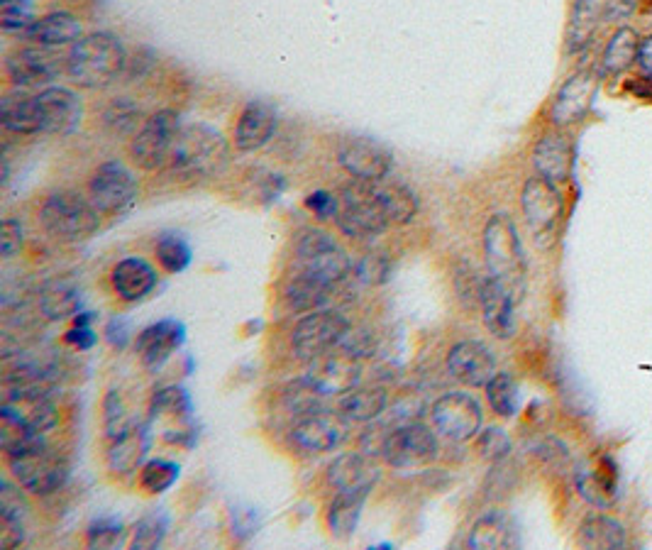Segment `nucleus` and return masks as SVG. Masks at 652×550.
<instances>
[{
	"label": "nucleus",
	"instance_id": "obj_58",
	"mask_svg": "<svg viewBox=\"0 0 652 550\" xmlns=\"http://www.w3.org/2000/svg\"><path fill=\"white\" fill-rule=\"evenodd\" d=\"M455 286L460 291V299L467 306H479V294H482V279L474 277L472 269H464V272H457Z\"/></svg>",
	"mask_w": 652,
	"mask_h": 550
},
{
	"label": "nucleus",
	"instance_id": "obj_2",
	"mask_svg": "<svg viewBox=\"0 0 652 550\" xmlns=\"http://www.w3.org/2000/svg\"><path fill=\"white\" fill-rule=\"evenodd\" d=\"M230 147L223 132L208 123L184 125L169 159V172L181 179H206L228 167Z\"/></svg>",
	"mask_w": 652,
	"mask_h": 550
},
{
	"label": "nucleus",
	"instance_id": "obj_8",
	"mask_svg": "<svg viewBox=\"0 0 652 550\" xmlns=\"http://www.w3.org/2000/svg\"><path fill=\"white\" fill-rule=\"evenodd\" d=\"M181 115L176 110L164 108L142 123L137 135L130 142V157L145 172H157L169 164L176 140H179Z\"/></svg>",
	"mask_w": 652,
	"mask_h": 550
},
{
	"label": "nucleus",
	"instance_id": "obj_42",
	"mask_svg": "<svg viewBox=\"0 0 652 550\" xmlns=\"http://www.w3.org/2000/svg\"><path fill=\"white\" fill-rule=\"evenodd\" d=\"M154 255H157L159 267L169 274L186 272L193 260L191 245L179 233H164L154 245Z\"/></svg>",
	"mask_w": 652,
	"mask_h": 550
},
{
	"label": "nucleus",
	"instance_id": "obj_22",
	"mask_svg": "<svg viewBox=\"0 0 652 550\" xmlns=\"http://www.w3.org/2000/svg\"><path fill=\"white\" fill-rule=\"evenodd\" d=\"M325 396L345 394L347 389L357 387L359 382V357L345 348L330 350L328 355L311 362V372L306 374Z\"/></svg>",
	"mask_w": 652,
	"mask_h": 550
},
{
	"label": "nucleus",
	"instance_id": "obj_39",
	"mask_svg": "<svg viewBox=\"0 0 652 550\" xmlns=\"http://www.w3.org/2000/svg\"><path fill=\"white\" fill-rule=\"evenodd\" d=\"M377 189L391 225H406L416 218L418 206H421L416 191L408 189L406 184H384V181L377 184Z\"/></svg>",
	"mask_w": 652,
	"mask_h": 550
},
{
	"label": "nucleus",
	"instance_id": "obj_12",
	"mask_svg": "<svg viewBox=\"0 0 652 550\" xmlns=\"http://www.w3.org/2000/svg\"><path fill=\"white\" fill-rule=\"evenodd\" d=\"M337 164L355 181L381 184L394 169V154L374 137L347 135L337 142Z\"/></svg>",
	"mask_w": 652,
	"mask_h": 550
},
{
	"label": "nucleus",
	"instance_id": "obj_49",
	"mask_svg": "<svg viewBox=\"0 0 652 550\" xmlns=\"http://www.w3.org/2000/svg\"><path fill=\"white\" fill-rule=\"evenodd\" d=\"M323 396L325 394L320 392V389L311 382V379L303 377V379H298V382L291 384L289 389H286L284 401H286V406L291 409V414L303 416V414H308V411H316L318 401L323 399Z\"/></svg>",
	"mask_w": 652,
	"mask_h": 550
},
{
	"label": "nucleus",
	"instance_id": "obj_21",
	"mask_svg": "<svg viewBox=\"0 0 652 550\" xmlns=\"http://www.w3.org/2000/svg\"><path fill=\"white\" fill-rule=\"evenodd\" d=\"M447 372L467 387H486L496 374V357L479 340H462L447 352Z\"/></svg>",
	"mask_w": 652,
	"mask_h": 550
},
{
	"label": "nucleus",
	"instance_id": "obj_52",
	"mask_svg": "<svg viewBox=\"0 0 652 550\" xmlns=\"http://www.w3.org/2000/svg\"><path fill=\"white\" fill-rule=\"evenodd\" d=\"M98 318V313L81 311L79 316H74V328L64 335V340L69 345H74L76 350H91L98 343V335L93 333V321Z\"/></svg>",
	"mask_w": 652,
	"mask_h": 550
},
{
	"label": "nucleus",
	"instance_id": "obj_53",
	"mask_svg": "<svg viewBox=\"0 0 652 550\" xmlns=\"http://www.w3.org/2000/svg\"><path fill=\"white\" fill-rule=\"evenodd\" d=\"M103 409H106V428H108V438L110 440H113L115 436H120L125 428H130L132 423H135V421H127L125 401H123V396L118 394V389L108 392Z\"/></svg>",
	"mask_w": 652,
	"mask_h": 550
},
{
	"label": "nucleus",
	"instance_id": "obj_57",
	"mask_svg": "<svg viewBox=\"0 0 652 550\" xmlns=\"http://www.w3.org/2000/svg\"><path fill=\"white\" fill-rule=\"evenodd\" d=\"M306 208L313 211L320 220H335L337 196L330 191H313L306 196Z\"/></svg>",
	"mask_w": 652,
	"mask_h": 550
},
{
	"label": "nucleus",
	"instance_id": "obj_61",
	"mask_svg": "<svg viewBox=\"0 0 652 550\" xmlns=\"http://www.w3.org/2000/svg\"><path fill=\"white\" fill-rule=\"evenodd\" d=\"M106 338H108V343L113 345V348H118V350H123L127 348V343H130V323L125 321V318H110L108 321V326H106Z\"/></svg>",
	"mask_w": 652,
	"mask_h": 550
},
{
	"label": "nucleus",
	"instance_id": "obj_51",
	"mask_svg": "<svg viewBox=\"0 0 652 550\" xmlns=\"http://www.w3.org/2000/svg\"><path fill=\"white\" fill-rule=\"evenodd\" d=\"M477 450L482 453V458L489 462H499L508 458L511 453V438L506 436L504 428H486V431H479L477 436Z\"/></svg>",
	"mask_w": 652,
	"mask_h": 550
},
{
	"label": "nucleus",
	"instance_id": "obj_5",
	"mask_svg": "<svg viewBox=\"0 0 652 550\" xmlns=\"http://www.w3.org/2000/svg\"><path fill=\"white\" fill-rule=\"evenodd\" d=\"M294 272L306 274L337 289L355 274V262L345 247L325 230L308 228L296 240V267Z\"/></svg>",
	"mask_w": 652,
	"mask_h": 550
},
{
	"label": "nucleus",
	"instance_id": "obj_56",
	"mask_svg": "<svg viewBox=\"0 0 652 550\" xmlns=\"http://www.w3.org/2000/svg\"><path fill=\"white\" fill-rule=\"evenodd\" d=\"M259 528V514L252 509V506H235L232 509V536L240 538V541H247L257 533Z\"/></svg>",
	"mask_w": 652,
	"mask_h": 550
},
{
	"label": "nucleus",
	"instance_id": "obj_9",
	"mask_svg": "<svg viewBox=\"0 0 652 550\" xmlns=\"http://www.w3.org/2000/svg\"><path fill=\"white\" fill-rule=\"evenodd\" d=\"M347 335H350V323L345 316L328 311V308H318V311H308L296 323L291 333V348L296 357L313 362L328 355L330 350L340 348Z\"/></svg>",
	"mask_w": 652,
	"mask_h": 550
},
{
	"label": "nucleus",
	"instance_id": "obj_44",
	"mask_svg": "<svg viewBox=\"0 0 652 550\" xmlns=\"http://www.w3.org/2000/svg\"><path fill=\"white\" fill-rule=\"evenodd\" d=\"M169 531V514L164 509H154L149 514L142 516L135 524V531H132V548L140 550H152L159 548L167 538Z\"/></svg>",
	"mask_w": 652,
	"mask_h": 550
},
{
	"label": "nucleus",
	"instance_id": "obj_30",
	"mask_svg": "<svg viewBox=\"0 0 652 550\" xmlns=\"http://www.w3.org/2000/svg\"><path fill=\"white\" fill-rule=\"evenodd\" d=\"M0 123H3L5 130L15 132V135H37V132H42L37 96H30L22 88L15 93H8L0 101Z\"/></svg>",
	"mask_w": 652,
	"mask_h": 550
},
{
	"label": "nucleus",
	"instance_id": "obj_46",
	"mask_svg": "<svg viewBox=\"0 0 652 550\" xmlns=\"http://www.w3.org/2000/svg\"><path fill=\"white\" fill-rule=\"evenodd\" d=\"M35 20V0H0V30L5 35L20 37Z\"/></svg>",
	"mask_w": 652,
	"mask_h": 550
},
{
	"label": "nucleus",
	"instance_id": "obj_13",
	"mask_svg": "<svg viewBox=\"0 0 652 550\" xmlns=\"http://www.w3.org/2000/svg\"><path fill=\"white\" fill-rule=\"evenodd\" d=\"M430 421L440 436L452 440V443H467L482 431L484 411L472 394L450 392L433 401Z\"/></svg>",
	"mask_w": 652,
	"mask_h": 550
},
{
	"label": "nucleus",
	"instance_id": "obj_1",
	"mask_svg": "<svg viewBox=\"0 0 652 550\" xmlns=\"http://www.w3.org/2000/svg\"><path fill=\"white\" fill-rule=\"evenodd\" d=\"M127 59L125 44L113 32H91L79 42L71 44L66 54V74L76 86L106 88L123 76Z\"/></svg>",
	"mask_w": 652,
	"mask_h": 550
},
{
	"label": "nucleus",
	"instance_id": "obj_41",
	"mask_svg": "<svg viewBox=\"0 0 652 550\" xmlns=\"http://www.w3.org/2000/svg\"><path fill=\"white\" fill-rule=\"evenodd\" d=\"M484 389L494 414H499L501 418H513L518 414V409H521V392H518V384L511 374L496 372Z\"/></svg>",
	"mask_w": 652,
	"mask_h": 550
},
{
	"label": "nucleus",
	"instance_id": "obj_62",
	"mask_svg": "<svg viewBox=\"0 0 652 550\" xmlns=\"http://www.w3.org/2000/svg\"><path fill=\"white\" fill-rule=\"evenodd\" d=\"M638 64L640 69H643V74L648 76V81H652V37H645V40L640 42Z\"/></svg>",
	"mask_w": 652,
	"mask_h": 550
},
{
	"label": "nucleus",
	"instance_id": "obj_38",
	"mask_svg": "<svg viewBox=\"0 0 652 550\" xmlns=\"http://www.w3.org/2000/svg\"><path fill=\"white\" fill-rule=\"evenodd\" d=\"M601 20V8L596 0H574L572 22L567 32V49L569 52H582L594 40L596 25Z\"/></svg>",
	"mask_w": 652,
	"mask_h": 550
},
{
	"label": "nucleus",
	"instance_id": "obj_15",
	"mask_svg": "<svg viewBox=\"0 0 652 550\" xmlns=\"http://www.w3.org/2000/svg\"><path fill=\"white\" fill-rule=\"evenodd\" d=\"M347 426H350V421L340 411H308V414L298 416L291 426V443L308 455L330 453V450L340 448L342 440L347 438Z\"/></svg>",
	"mask_w": 652,
	"mask_h": 550
},
{
	"label": "nucleus",
	"instance_id": "obj_19",
	"mask_svg": "<svg viewBox=\"0 0 652 550\" xmlns=\"http://www.w3.org/2000/svg\"><path fill=\"white\" fill-rule=\"evenodd\" d=\"M186 343V326L176 318L152 323L137 335V352L147 372H159Z\"/></svg>",
	"mask_w": 652,
	"mask_h": 550
},
{
	"label": "nucleus",
	"instance_id": "obj_47",
	"mask_svg": "<svg viewBox=\"0 0 652 550\" xmlns=\"http://www.w3.org/2000/svg\"><path fill=\"white\" fill-rule=\"evenodd\" d=\"M37 440H42V433L32 431L30 426L15 421V418L0 414V448L5 450V455L22 453L25 448L35 445Z\"/></svg>",
	"mask_w": 652,
	"mask_h": 550
},
{
	"label": "nucleus",
	"instance_id": "obj_18",
	"mask_svg": "<svg viewBox=\"0 0 652 550\" xmlns=\"http://www.w3.org/2000/svg\"><path fill=\"white\" fill-rule=\"evenodd\" d=\"M35 96L37 106H40L42 132L62 137L79 130L81 120H84V103L71 88L47 86Z\"/></svg>",
	"mask_w": 652,
	"mask_h": 550
},
{
	"label": "nucleus",
	"instance_id": "obj_60",
	"mask_svg": "<svg viewBox=\"0 0 652 550\" xmlns=\"http://www.w3.org/2000/svg\"><path fill=\"white\" fill-rule=\"evenodd\" d=\"M640 0H606V5L601 8V20L606 22H623L638 10Z\"/></svg>",
	"mask_w": 652,
	"mask_h": 550
},
{
	"label": "nucleus",
	"instance_id": "obj_43",
	"mask_svg": "<svg viewBox=\"0 0 652 550\" xmlns=\"http://www.w3.org/2000/svg\"><path fill=\"white\" fill-rule=\"evenodd\" d=\"M149 411H152V418L167 414V416L179 418V421H184V423H191L193 399L184 387H176V384H171V387H162L154 392L152 404H149Z\"/></svg>",
	"mask_w": 652,
	"mask_h": 550
},
{
	"label": "nucleus",
	"instance_id": "obj_24",
	"mask_svg": "<svg viewBox=\"0 0 652 550\" xmlns=\"http://www.w3.org/2000/svg\"><path fill=\"white\" fill-rule=\"evenodd\" d=\"M582 499L596 509H609L618 497V467L611 455H601L591 467H579L574 472Z\"/></svg>",
	"mask_w": 652,
	"mask_h": 550
},
{
	"label": "nucleus",
	"instance_id": "obj_3",
	"mask_svg": "<svg viewBox=\"0 0 652 550\" xmlns=\"http://www.w3.org/2000/svg\"><path fill=\"white\" fill-rule=\"evenodd\" d=\"M484 255L489 277H494L508 294L521 301L526 291L528 262L523 252L521 238H518L516 223L506 213H496L489 218L484 228Z\"/></svg>",
	"mask_w": 652,
	"mask_h": 550
},
{
	"label": "nucleus",
	"instance_id": "obj_45",
	"mask_svg": "<svg viewBox=\"0 0 652 550\" xmlns=\"http://www.w3.org/2000/svg\"><path fill=\"white\" fill-rule=\"evenodd\" d=\"M179 477H181V467L176 465L174 460L154 458L142 465L140 484L149 494H164L167 489L174 487Z\"/></svg>",
	"mask_w": 652,
	"mask_h": 550
},
{
	"label": "nucleus",
	"instance_id": "obj_37",
	"mask_svg": "<svg viewBox=\"0 0 652 550\" xmlns=\"http://www.w3.org/2000/svg\"><path fill=\"white\" fill-rule=\"evenodd\" d=\"M640 37L633 27H618L613 37L606 44L604 52V71L606 74H623L631 69L633 62H638Z\"/></svg>",
	"mask_w": 652,
	"mask_h": 550
},
{
	"label": "nucleus",
	"instance_id": "obj_6",
	"mask_svg": "<svg viewBox=\"0 0 652 550\" xmlns=\"http://www.w3.org/2000/svg\"><path fill=\"white\" fill-rule=\"evenodd\" d=\"M40 223L49 238L59 242L88 240L101 225V213L79 191H54L40 208Z\"/></svg>",
	"mask_w": 652,
	"mask_h": 550
},
{
	"label": "nucleus",
	"instance_id": "obj_36",
	"mask_svg": "<svg viewBox=\"0 0 652 550\" xmlns=\"http://www.w3.org/2000/svg\"><path fill=\"white\" fill-rule=\"evenodd\" d=\"M367 499L355 494H337L328 506V528L337 541H347L355 536L359 519H362V506Z\"/></svg>",
	"mask_w": 652,
	"mask_h": 550
},
{
	"label": "nucleus",
	"instance_id": "obj_10",
	"mask_svg": "<svg viewBox=\"0 0 652 550\" xmlns=\"http://www.w3.org/2000/svg\"><path fill=\"white\" fill-rule=\"evenodd\" d=\"M440 455L438 436L421 421L394 423L384 445V458L396 470H423Z\"/></svg>",
	"mask_w": 652,
	"mask_h": 550
},
{
	"label": "nucleus",
	"instance_id": "obj_26",
	"mask_svg": "<svg viewBox=\"0 0 652 550\" xmlns=\"http://www.w3.org/2000/svg\"><path fill=\"white\" fill-rule=\"evenodd\" d=\"M84 37V27L76 15L66 13V10H57V13H47L42 18H37L27 27L18 40H27L40 47H66V44H76Z\"/></svg>",
	"mask_w": 652,
	"mask_h": 550
},
{
	"label": "nucleus",
	"instance_id": "obj_40",
	"mask_svg": "<svg viewBox=\"0 0 652 550\" xmlns=\"http://www.w3.org/2000/svg\"><path fill=\"white\" fill-rule=\"evenodd\" d=\"M142 120V110L135 101H130L127 96L113 98L103 110V128H106L113 137H135L137 125Z\"/></svg>",
	"mask_w": 652,
	"mask_h": 550
},
{
	"label": "nucleus",
	"instance_id": "obj_31",
	"mask_svg": "<svg viewBox=\"0 0 652 550\" xmlns=\"http://www.w3.org/2000/svg\"><path fill=\"white\" fill-rule=\"evenodd\" d=\"M389 406V394L381 387H352L340 394L337 411L355 423H372L384 414Z\"/></svg>",
	"mask_w": 652,
	"mask_h": 550
},
{
	"label": "nucleus",
	"instance_id": "obj_4",
	"mask_svg": "<svg viewBox=\"0 0 652 550\" xmlns=\"http://www.w3.org/2000/svg\"><path fill=\"white\" fill-rule=\"evenodd\" d=\"M335 225L352 240H374L389 228V216L381 206L377 184L355 181L345 184L337 194Z\"/></svg>",
	"mask_w": 652,
	"mask_h": 550
},
{
	"label": "nucleus",
	"instance_id": "obj_59",
	"mask_svg": "<svg viewBox=\"0 0 652 550\" xmlns=\"http://www.w3.org/2000/svg\"><path fill=\"white\" fill-rule=\"evenodd\" d=\"M25 541V521L0 516V548H18Z\"/></svg>",
	"mask_w": 652,
	"mask_h": 550
},
{
	"label": "nucleus",
	"instance_id": "obj_20",
	"mask_svg": "<svg viewBox=\"0 0 652 550\" xmlns=\"http://www.w3.org/2000/svg\"><path fill=\"white\" fill-rule=\"evenodd\" d=\"M328 480L337 489V494H355V497L367 499L379 484L381 472L372 455L345 453L330 462Z\"/></svg>",
	"mask_w": 652,
	"mask_h": 550
},
{
	"label": "nucleus",
	"instance_id": "obj_27",
	"mask_svg": "<svg viewBox=\"0 0 652 550\" xmlns=\"http://www.w3.org/2000/svg\"><path fill=\"white\" fill-rule=\"evenodd\" d=\"M479 306H482V316L486 328L496 335V338L506 340L516 333V299L496 282L494 277L482 279V294H479Z\"/></svg>",
	"mask_w": 652,
	"mask_h": 550
},
{
	"label": "nucleus",
	"instance_id": "obj_23",
	"mask_svg": "<svg viewBox=\"0 0 652 550\" xmlns=\"http://www.w3.org/2000/svg\"><path fill=\"white\" fill-rule=\"evenodd\" d=\"M279 115L276 108L267 101H250L242 108L240 118L235 125V150L237 152H259L272 142Z\"/></svg>",
	"mask_w": 652,
	"mask_h": 550
},
{
	"label": "nucleus",
	"instance_id": "obj_50",
	"mask_svg": "<svg viewBox=\"0 0 652 550\" xmlns=\"http://www.w3.org/2000/svg\"><path fill=\"white\" fill-rule=\"evenodd\" d=\"M125 526L120 519H113V516H106V519L93 521L91 528H88V546L91 548H115L123 543Z\"/></svg>",
	"mask_w": 652,
	"mask_h": 550
},
{
	"label": "nucleus",
	"instance_id": "obj_16",
	"mask_svg": "<svg viewBox=\"0 0 652 550\" xmlns=\"http://www.w3.org/2000/svg\"><path fill=\"white\" fill-rule=\"evenodd\" d=\"M521 206L523 216L528 220V228L533 230L535 238H552V233L557 230V223L562 220V213H565V201H562L555 184L543 179V176L528 179L526 186H523Z\"/></svg>",
	"mask_w": 652,
	"mask_h": 550
},
{
	"label": "nucleus",
	"instance_id": "obj_32",
	"mask_svg": "<svg viewBox=\"0 0 652 550\" xmlns=\"http://www.w3.org/2000/svg\"><path fill=\"white\" fill-rule=\"evenodd\" d=\"M516 528H513L511 519L501 511H491V514H484L477 524L472 526V533H469V548H511L516 546Z\"/></svg>",
	"mask_w": 652,
	"mask_h": 550
},
{
	"label": "nucleus",
	"instance_id": "obj_17",
	"mask_svg": "<svg viewBox=\"0 0 652 550\" xmlns=\"http://www.w3.org/2000/svg\"><path fill=\"white\" fill-rule=\"evenodd\" d=\"M601 79L594 69H582L572 74L557 91L555 101L550 108V120L560 128L574 125L587 118V113L594 106V98L599 93Z\"/></svg>",
	"mask_w": 652,
	"mask_h": 550
},
{
	"label": "nucleus",
	"instance_id": "obj_34",
	"mask_svg": "<svg viewBox=\"0 0 652 550\" xmlns=\"http://www.w3.org/2000/svg\"><path fill=\"white\" fill-rule=\"evenodd\" d=\"M577 543L582 548H599V550H618L626 546V528L618 519L611 516L594 514L584 521L579 528Z\"/></svg>",
	"mask_w": 652,
	"mask_h": 550
},
{
	"label": "nucleus",
	"instance_id": "obj_28",
	"mask_svg": "<svg viewBox=\"0 0 652 550\" xmlns=\"http://www.w3.org/2000/svg\"><path fill=\"white\" fill-rule=\"evenodd\" d=\"M572 164V142L565 135H560V132H547V135L540 137L538 145L533 147V167L538 169V174L543 179L552 181V184L567 181L569 174H572Z\"/></svg>",
	"mask_w": 652,
	"mask_h": 550
},
{
	"label": "nucleus",
	"instance_id": "obj_55",
	"mask_svg": "<svg viewBox=\"0 0 652 550\" xmlns=\"http://www.w3.org/2000/svg\"><path fill=\"white\" fill-rule=\"evenodd\" d=\"M22 225L15 218H5L0 225V255L3 260H13L22 250Z\"/></svg>",
	"mask_w": 652,
	"mask_h": 550
},
{
	"label": "nucleus",
	"instance_id": "obj_11",
	"mask_svg": "<svg viewBox=\"0 0 652 550\" xmlns=\"http://www.w3.org/2000/svg\"><path fill=\"white\" fill-rule=\"evenodd\" d=\"M140 184L130 167L118 159L101 164L88 181V198L101 216H123L137 203Z\"/></svg>",
	"mask_w": 652,
	"mask_h": 550
},
{
	"label": "nucleus",
	"instance_id": "obj_7",
	"mask_svg": "<svg viewBox=\"0 0 652 550\" xmlns=\"http://www.w3.org/2000/svg\"><path fill=\"white\" fill-rule=\"evenodd\" d=\"M8 465L22 489L37 497H49L59 492L69 480V465L62 455L54 453L44 440L25 448L22 453L8 455Z\"/></svg>",
	"mask_w": 652,
	"mask_h": 550
},
{
	"label": "nucleus",
	"instance_id": "obj_14",
	"mask_svg": "<svg viewBox=\"0 0 652 550\" xmlns=\"http://www.w3.org/2000/svg\"><path fill=\"white\" fill-rule=\"evenodd\" d=\"M66 71V57H59L52 47H20L5 59V74L18 88H47Z\"/></svg>",
	"mask_w": 652,
	"mask_h": 550
},
{
	"label": "nucleus",
	"instance_id": "obj_48",
	"mask_svg": "<svg viewBox=\"0 0 652 550\" xmlns=\"http://www.w3.org/2000/svg\"><path fill=\"white\" fill-rule=\"evenodd\" d=\"M355 277L367 286H381L391 279V260L384 252H364L355 262Z\"/></svg>",
	"mask_w": 652,
	"mask_h": 550
},
{
	"label": "nucleus",
	"instance_id": "obj_29",
	"mask_svg": "<svg viewBox=\"0 0 652 550\" xmlns=\"http://www.w3.org/2000/svg\"><path fill=\"white\" fill-rule=\"evenodd\" d=\"M110 282H113L115 294L127 304L142 301L147 294H152L157 286V269L152 267L142 257H125L113 267L110 272Z\"/></svg>",
	"mask_w": 652,
	"mask_h": 550
},
{
	"label": "nucleus",
	"instance_id": "obj_35",
	"mask_svg": "<svg viewBox=\"0 0 652 550\" xmlns=\"http://www.w3.org/2000/svg\"><path fill=\"white\" fill-rule=\"evenodd\" d=\"M40 308L49 321H64V318L81 313V289L74 282H49L40 294Z\"/></svg>",
	"mask_w": 652,
	"mask_h": 550
},
{
	"label": "nucleus",
	"instance_id": "obj_25",
	"mask_svg": "<svg viewBox=\"0 0 652 550\" xmlns=\"http://www.w3.org/2000/svg\"><path fill=\"white\" fill-rule=\"evenodd\" d=\"M149 448H152V431H149V421L132 423L125 428L120 436L113 438L108 450V465L115 475L125 477L135 470H142L145 465Z\"/></svg>",
	"mask_w": 652,
	"mask_h": 550
},
{
	"label": "nucleus",
	"instance_id": "obj_33",
	"mask_svg": "<svg viewBox=\"0 0 652 550\" xmlns=\"http://www.w3.org/2000/svg\"><path fill=\"white\" fill-rule=\"evenodd\" d=\"M284 294H286V301H289V306L294 308V311L308 313V311H318V308L328 306V301L335 296V289L333 286L306 277V274L294 272L289 277V284H286Z\"/></svg>",
	"mask_w": 652,
	"mask_h": 550
},
{
	"label": "nucleus",
	"instance_id": "obj_54",
	"mask_svg": "<svg viewBox=\"0 0 652 550\" xmlns=\"http://www.w3.org/2000/svg\"><path fill=\"white\" fill-rule=\"evenodd\" d=\"M27 509H30V504H27V499L22 497L20 489L13 487L10 482H3V489H0V516H5V519L25 521Z\"/></svg>",
	"mask_w": 652,
	"mask_h": 550
}]
</instances>
